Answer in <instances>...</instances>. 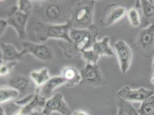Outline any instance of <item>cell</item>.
I'll list each match as a JSON object with an SVG mask.
<instances>
[{
  "mask_svg": "<svg viewBox=\"0 0 154 115\" xmlns=\"http://www.w3.org/2000/svg\"><path fill=\"white\" fill-rule=\"evenodd\" d=\"M140 2L141 21L144 26H147L154 25V3L153 1L142 0L140 1Z\"/></svg>",
  "mask_w": 154,
  "mask_h": 115,
  "instance_id": "obj_18",
  "label": "cell"
},
{
  "mask_svg": "<svg viewBox=\"0 0 154 115\" xmlns=\"http://www.w3.org/2000/svg\"><path fill=\"white\" fill-rule=\"evenodd\" d=\"M95 1H80L71 9L69 22L71 27L89 29L94 26Z\"/></svg>",
  "mask_w": 154,
  "mask_h": 115,
  "instance_id": "obj_2",
  "label": "cell"
},
{
  "mask_svg": "<svg viewBox=\"0 0 154 115\" xmlns=\"http://www.w3.org/2000/svg\"><path fill=\"white\" fill-rule=\"evenodd\" d=\"M31 79L23 74H17L8 79V86L18 90L20 94H24L28 90Z\"/></svg>",
  "mask_w": 154,
  "mask_h": 115,
  "instance_id": "obj_17",
  "label": "cell"
},
{
  "mask_svg": "<svg viewBox=\"0 0 154 115\" xmlns=\"http://www.w3.org/2000/svg\"><path fill=\"white\" fill-rule=\"evenodd\" d=\"M60 76L64 79L65 85L68 88L74 87L82 81L81 71L74 66L69 65L63 67Z\"/></svg>",
  "mask_w": 154,
  "mask_h": 115,
  "instance_id": "obj_14",
  "label": "cell"
},
{
  "mask_svg": "<svg viewBox=\"0 0 154 115\" xmlns=\"http://www.w3.org/2000/svg\"><path fill=\"white\" fill-rule=\"evenodd\" d=\"M127 13L126 8L123 6L116 4H109L104 9L100 24L105 27L112 26L122 19Z\"/></svg>",
  "mask_w": 154,
  "mask_h": 115,
  "instance_id": "obj_7",
  "label": "cell"
},
{
  "mask_svg": "<svg viewBox=\"0 0 154 115\" xmlns=\"http://www.w3.org/2000/svg\"><path fill=\"white\" fill-rule=\"evenodd\" d=\"M141 2L137 1L135 8L127 11V16L129 23L134 27H138L141 23Z\"/></svg>",
  "mask_w": 154,
  "mask_h": 115,
  "instance_id": "obj_22",
  "label": "cell"
},
{
  "mask_svg": "<svg viewBox=\"0 0 154 115\" xmlns=\"http://www.w3.org/2000/svg\"><path fill=\"white\" fill-rule=\"evenodd\" d=\"M114 48L119 60L120 70L125 74L129 69L132 60V51L128 44L122 40H119L114 44Z\"/></svg>",
  "mask_w": 154,
  "mask_h": 115,
  "instance_id": "obj_9",
  "label": "cell"
},
{
  "mask_svg": "<svg viewBox=\"0 0 154 115\" xmlns=\"http://www.w3.org/2000/svg\"><path fill=\"white\" fill-rule=\"evenodd\" d=\"M152 69L154 70V58H153V61H152Z\"/></svg>",
  "mask_w": 154,
  "mask_h": 115,
  "instance_id": "obj_35",
  "label": "cell"
},
{
  "mask_svg": "<svg viewBox=\"0 0 154 115\" xmlns=\"http://www.w3.org/2000/svg\"><path fill=\"white\" fill-rule=\"evenodd\" d=\"M137 110L139 115H154V95L141 102L140 108Z\"/></svg>",
  "mask_w": 154,
  "mask_h": 115,
  "instance_id": "obj_24",
  "label": "cell"
},
{
  "mask_svg": "<svg viewBox=\"0 0 154 115\" xmlns=\"http://www.w3.org/2000/svg\"><path fill=\"white\" fill-rule=\"evenodd\" d=\"M63 3L51 2L43 3V14L51 23L57 24L58 21H68L70 16L71 10Z\"/></svg>",
  "mask_w": 154,
  "mask_h": 115,
  "instance_id": "obj_4",
  "label": "cell"
},
{
  "mask_svg": "<svg viewBox=\"0 0 154 115\" xmlns=\"http://www.w3.org/2000/svg\"><path fill=\"white\" fill-rule=\"evenodd\" d=\"M81 57L86 62V64H97L100 57L93 50L92 48L85 50L81 53Z\"/></svg>",
  "mask_w": 154,
  "mask_h": 115,
  "instance_id": "obj_25",
  "label": "cell"
},
{
  "mask_svg": "<svg viewBox=\"0 0 154 115\" xmlns=\"http://www.w3.org/2000/svg\"><path fill=\"white\" fill-rule=\"evenodd\" d=\"M43 115H50L57 112L62 115H70L71 109L60 93H56L46 100L45 105L42 110Z\"/></svg>",
  "mask_w": 154,
  "mask_h": 115,
  "instance_id": "obj_6",
  "label": "cell"
},
{
  "mask_svg": "<svg viewBox=\"0 0 154 115\" xmlns=\"http://www.w3.org/2000/svg\"><path fill=\"white\" fill-rule=\"evenodd\" d=\"M20 93L18 90L9 86H2L0 89V103L1 105L5 102L11 101L17 99Z\"/></svg>",
  "mask_w": 154,
  "mask_h": 115,
  "instance_id": "obj_23",
  "label": "cell"
},
{
  "mask_svg": "<svg viewBox=\"0 0 154 115\" xmlns=\"http://www.w3.org/2000/svg\"><path fill=\"white\" fill-rule=\"evenodd\" d=\"M117 96L129 102H143L147 98L154 95V92L144 88L132 89L128 86H125L117 92Z\"/></svg>",
  "mask_w": 154,
  "mask_h": 115,
  "instance_id": "obj_10",
  "label": "cell"
},
{
  "mask_svg": "<svg viewBox=\"0 0 154 115\" xmlns=\"http://www.w3.org/2000/svg\"><path fill=\"white\" fill-rule=\"evenodd\" d=\"M137 45L144 51H149L154 47V25L145 27L139 32Z\"/></svg>",
  "mask_w": 154,
  "mask_h": 115,
  "instance_id": "obj_12",
  "label": "cell"
},
{
  "mask_svg": "<svg viewBox=\"0 0 154 115\" xmlns=\"http://www.w3.org/2000/svg\"><path fill=\"white\" fill-rule=\"evenodd\" d=\"M8 26L7 20L1 19L0 20V33L1 36H2L4 32H5V30L7 29V26Z\"/></svg>",
  "mask_w": 154,
  "mask_h": 115,
  "instance_id": "obj_30",
  "label": "cell"
},
{
  "mask_svg": "<svg viewBox=\"0 0 154 115\" xmlns=\"http://www.w3.org/2000/svg\"><path fill=\"white\" fill-rule=\"evenodd\" d=\"M29 16L20 12L17 7H11L8 14V26H11L17 32L19 39L24 41L26 37V26Z\"/></svg>",
  "mask_w": 154,
  "mask_h": 115,
  "instance_id": "obj_5",
  "label": "cell"
},
{
  "mask_svg": "<svg viewBox=\"0 0 154 115\" xmlns=\"http://www.w3.org/2000/svg\"><path fill=\"white\" fill-rule=\"evenodd\" d=\"M81 73L82 78V82L92 86L103 85L105 83L103 74L97 64H86Z\"/></svg>",
  "mask_w": 154,
  "mask_h": 115,
  "instance_id": "obj_11",
  "label": "cell"
},
{
  "mask_svg": "<svg viewBox=\"0 0 154 115\" xmlns=\"http://www.w3.org/2000/svg\"><path fill=\"white\" fill-rule=\"evenodd\" d=\"M47 99L39 95L38 90L36 88L33 98L27 104L22 107L18 112L13 115H26L35 111H38V109H43Z\"/></svg>",
  "mask_w": 154,
  "mask_h": 115,
  "instance_id": "obj_15",
  "label": "cell"
},
{
  "mask_svg": "<svg viewBox=\"0 0 154 115\" xmlns=\"http://www.w3.org/2000/svg\"><path fill=\"white\" fill-rule=\"evenodd\" d=\"M26 115H43L42 113V112H39V111H35L33 112L32 113H30L29 114H27Z\"/></svg>",
  "mask_w": 154,
  "mask_h": 115,
  "instance_id": "obj_32",
  "label": "cell"
},
{
  "mask_svg": "<svg viewBox=\"0 0 154 115\" xmlns=\"http://www.w3.org/2000/svg\"><path fill=\"white\" fill-rule=\"evenodd\" d=\"M0 115H7L5 110H4V109L2 107H1V109H0Z\"/></svg>",
  "mask_w": 154,
  "mask_h": 115,
  "instance_id": "obj_33",
  "label": "cell"
},
{
  "mask_svg": "<svg viewBox=\"0 0 154 115\" xmlns=\"http://www.w3.org/2000/svg\"><path fill=\"white\" fill-rule=\"evenodd\" d=\"M64 85L65 81L61 76L51 77L42 86L38 88L39 95L47 100L53 95L55 90Z\"/></svg>",
  "mask_w": 154,
  "mask_h": 115,
  "instance_id": "obj_16",
  "label": "cell"
},
{
  "mask_svg": "<svg viewBox=\"0 0 154 115\" xmlns=\"http://www.w3.org/2000/svg\"><path fill=\"white\" fill-rule=\"evenodd\" d=\"M72 115H89L86 112L84 111V110H78L75 112H74V113H72Z\"/></svg>",
  "mask_w": 154,
  "mask_h": 115,
  "instance_id": "obj_31",
  "label": "cell"
},
{
  "mask_svg": "<svg viewBox=\"0 0 154 115\" xmlns=\"http://www.w3.org/2000/svg\"><path fill=\"white\" fill-rule=\"evenodd\" d=\"M34 96H35V93L29 95L28 96H26L24 98H21L19 100H17V101H16V104H17L19 106H21V107H22L24 105L27 104L28 102H30L33 98Z\"/></svg>",
  "mask_w": 154,
  "mask_h": 115,
  "instance_id": "obj_29",
  "label": "cell"
},
{
  "mask_svg": "<svg viewBox=\"0 0 154 115\" xmlns=\"http://www.w3.org/2000/svg\"><path fill=\"white\" fill-rule=\"evenodd\" d=\"M17 62H5L1 61V66H0V76L1 77H5L9 75L11 71L16 66Z\"/></svg>",
  "mask_w": 154,
  "mask_h": 115,
  "instance_id": "obj_28",
  "label": "cell"
},
{
  "mask_svg": "<svg viewBox=\"0 0 154 115\" xmlns=\"http://www.w3.org/2000/svg\"><path fill=\"white\" fill-rule=\"evenodd\" d=\"M58 44L64 51V55L66 57L72 58L75 56L78 53H79L75 50L73 45L69 42L63 40H59Z\"/></svg>",
  "mask_w": 154,
  "mask_h": 115,
  "instance_id": "obj_26",
  "label": "cell"
},
{
  "mask_svg": "<svg viewBox=\"0 0 154 115\" xmlns=\"http://www.w3.org/2000/svg\"><path fill=\"white\" fill-rule=\"evenodd\" d=\"M16 6L20 12L29 16L31 15L33 9V2L31 1L28 0L17 1Z\"/></svg>",
  "mask_w": 154,
  "mask_h": 115,
  "instance_id": "obj_27",
  "label": "cell"
},
{
  "mask_svg": "<svg viewBox=\"0 0 154 115\" xmlns=\"http://www.w3.org/2000/svg\"><path fill=\"white\" fill-rule=\"evenodd\" d=\"M116 102L118 108L116 115H139L131 102L116 95Z\"/></svg>",
  "mask_w": 154,
  "mask_h": 115,
  "instance_id": "obj_21",
  "label": "cell"
},
{
  "mask_svg": "<svg viewBox=\"0 0 154 115\" xmlns=\"http://www.w3.org/2000/svg\"><path fill=\"white\" fill-rule=\"evenodd\" d=\"M29 77L31 81L36 85V88L42 86L50 79L49 70L46 67L37 70L32 71L29 73Z\"/></svg>",
  "mask_w": 154,
  "mask_h": 115,
  "instance_id": "obj_20",
  "label": "cell"
},
{
  "mask_svg": "<svg viewBox=\"0 0 154 115\" xmlns=\"http://www.w3.org/2000/svg\"><path fill=\"white\" fill-rule=\"evenodd\" d=\"M23 50L26 54H30L34 57L43 61H50L53 58V53L51 48L43 43H35L30 41L21 42Z\"/></svg>",
  "mask_w": 154,
  "mask_h": 115,
  "instance_id": "obj_8",
  "label": "cell"
},
{
  "mask_svg": "<svg viewBox=\"0 0 154 115\" xmlns=\"http://www.w3.org/2000/svg\"><path fill=\"white\" fill-rule=\"evenodd\" d=\"M151 82L152 84V85H154V73L153 74L152 76V78H151Z\"/></svg>",
  "mask_w": 154,
  "mask_h": 115,
  "instance_id": "obj_34",
  "label": "cell"
},
{
  "mask_svg": "<svg viewBox=\"0 0 154 115\" xmlns=\"http://www.w3.org/2000/svg\"><path fill=\"white\" fill-rule=\"evenodd\" d=\"M110 40L108 36H104L101 40H97L93 45L92 48L100 57L102 56H114L115 52L110 45Z\"/></svg>",
  "mask_w": 154,
  "mask_h": 115,
  "instance_id": "obj_19",
  "label": "cell"
},
{
  "mask_svg": "<svg viewBox=\"0 0 154 115\" xmlns=\"http://www.w3.org/2000/svg\"><path fill=\"white\" fill-rule=\"evenodd\" d=\"M26 52L24 50L18 51L10 43H1V61L5 62H17L21 61Z\"/></svg>",
  "mask_w": 154,
  "mask_h": 115,
  "instance_id": "obj_13",
  "label": "cell"
},
{
  "mask_svg": "<svg viewBox=\"0 0 154 115\" xmlns=\"http://www.w3.org/2000/svg\"><path fill=\"white\" fill-rule=\"evenodd\" d=\"M98 30L94 26L89 29H77L71 28L69 38L74 48L79 53L92 48L96 42Z\"/></svg>",
  "mask_w": 154,
  "mask_h": 115,
  "instance_id": "obj_3",
  "label": "cell"
},
{
  "mask_svg": "<svg viewBox=\"0 0 154 115\" xmlns=\"http://www.w3.org/2000/svg\"><path fill=\"white\" fill-rule=\"evenodd\" d=\"M71 26L69 21L63 24H53L45 21H38L33 27L36 38L42 43L50 39H58L71 43L69 38Z\"/></svg>",
  "mask_w": 154,
  "mask_h": 115,
  "instance_id": "obj_1",
  "label": "cell"
}]
</instances>
